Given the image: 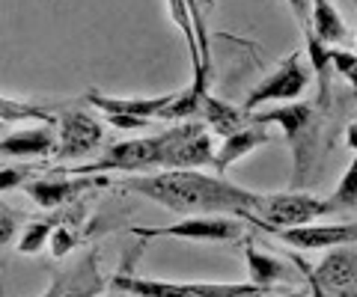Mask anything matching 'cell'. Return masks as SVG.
<instances>
[{
    "label": "cell",
    "instance_id": "cell-1",
    "mask_svg": "<svg viewBox=\"0 0 357 297\" xmlns=\"http://www.w3.org/2000/svg\"><path fill=\"white\" fill-rule=\"evenodd\" d=\"M126 193H137L182 217H244L253 214L259 193L238 188L223 175L203 170H161L128 175L119 182Z\"/></svg>",
    "mask_w": 357,
    "mask_h": 297
},
{
    "label": "cell",
    "instance_id": "cell-17",
    "mask_svg": "<svg viewBox=\"0 0 357 297\" xmlns=\"http://www.w3.org/2000/svg\"><path fill=\"white\" fill-rule=\"evenodd\" d=\"M241 252H244V262H248V271H250V282H253V285H262V289H274L277 282L295 280L292 268L283 265L280 259H274V256H268V252L256 250L253 241H248Z\"/></svg>",
    "mask_w": 357,
    "mask_h": 297
},
{
    "label": "cell",
    "instance_id": "cell-18",
    "mask_svg": "<svg viewBox=\"0 0 357 297\" xmlns=\"http://www.w3.org/2000/svg\"><path fill=\"white\" fill-rule=\"evenodd\" d=\"M110 291L131 294V297H194L185 289V282H167V280H143V277H128V273H116L107 280Z\"/></svg>",
    "mask_w": 357,
    "mask_h": 297
},
{
    "label": "cell",
    "instance_id": "cell-20",
    "mask_svg": "<svg viewBox=\"0 0 357 297\" xmlns=\"http://www.w3.org/2000/svg\"><path fill=\"white\" fill-rule=\"evenodd\" d=\"M206 93H208V78H194L188 83V90L176 93L173 104L164 107L158 119H167V122H188V119H194L199 110H203Z\"/></svg>",
    "mask_w": 357,
    "mask_h": 297
},
{
    "label": "cell",
    "instance_id": "cell-19",
    "mask_svg": "<svg viewBox=\"0 0 357 297\" xmlns=\"http://www.w3.org/2000/svg\"><path fill=\"white\" fill-rule=\"evenodd\" d=\"M310 36H316L321 45H340L345 42V21L337 13L331 0H312V21H310Z\"/></svg>",
    "mask_w": 357,
    "mask_h": 297
},
{
    "label": "cell",
    "instance_id": "cell-26",
    "mask_svg": "<svg viewBox=\"0 0 357 297\" xmlns=\"http://www.w3.org/2000/svg\"><path fill=\"white\" fill-rule=\"evenodd\" d=\"M77 244V235L72 232V226L69 223H57L54 226V232H51V252L54 256H66V252H69L72 247Z\"/></svg>",
    "mask_w": 357,
    "mask_h": 297
},
{
    "label": "cell",
    "instance_id": "cell-23",
    "mask_svg": "<svg viewBox=\"0 0 357 297\" xmlns=\"http://www.w3.org/2000/svg\"><path fill=\"white\" fill-rule=\"evenodd\" d=\"M54 220H36V223H27L24 229H21V235L15 241V250L21 252V256H33V252H39L45 247V241L51 238L54 232Z\"/></svg>",
    "mask_w": 357,
    "mask_h": 297
},
{
    "label": "cell",
    "instance_id": "cell-3",
    "mask_svg": "<svg viewBox=\"0 0 357 297\" xmlns=\"http://www.w3.org/2000/svg\"><path fill=\"white\" fill-rule=\"evenodd\" d=\"M167 146H170V128L152 137H134L114 143L102 158L81 163V167H69L63 172L69 175H105V172H128V175H143V172H161Z\"/></svg>",
    "mask_w": 357,
    "mask_h": 297
},
{
    "label": "cell",
    "instance_id": "cell-33",
    "mask_svg": "<svg viewBox=\"0 0 357 297\" xmlns=\"http://www.w3.org/2000/svg\"><path fill=\"white\" fill-rule=\"evenodd\" d=\"M354 45H357V36H354Z\"/></svg>",
    "mask_w": 357,
    "mask_h": 297
},
{
    "label": "cell",
    "instance_id": "cell-5",
    "mask_svg": "<svg viewBox=\"0 0 357 297\" xmlns=\"http://www.w3.org/2000/svg\"><path fill=\"white\" fill-rule=\"evenodd\" d=\"M310 78H312L310 63L304 60V54L295 51V54H289V57L277 65L268 78H262L259 83H256L238 107L244 110V113H256V107H262V104L298 102V98L307 93Z\"/></svg>",
    "mask_w": 357,
    "mask_h": 297
},
{
    "label": "cell",
    "instance_id": "cell-7",
    "mask_svg": "<svg viewBox=\"0 0 357 297\" xmlns=\"http://www.w3.org/2000/svg\"><path fill=\"white\" fill-rule=\"evenodd\" d=\"M137 238H185V241H238L244 226L238 217H185L173 226H131Z\"/></svg>",
    "mask_w": 357,
    "mask_h": 297
},
{
    "label": "cell",
    "instance_id": "cell-14",
    "mask_svg": "<svg viewBox=\"0 0 357 297\" xmlns=\"http://www.w3.org/2000/svg\"><path fill=\"white\" fill-rule=\"evenodd\" d=\"M57 146V125H36L0 137V155L13 158H45Z\"/></svg>",
    "mask_w": 357,
    "mask_h": 297
},
{
    "label": "cell",
    "instance_id": "cell-32",
    "mask_svg": "<svg viewBox=\"0 0 357 297\" xmlns=\"http://www.w3.org/2000/svg\"><path fill=\"white\" fill-rule=\"evenodd\" d=\"M110 297H126V294H119V291H114V294H110Z\"/></svg>",
    "mask_w": 357,
    "mask_h": 297
},
{
    "label": "cell",
    "instance_id": "cell-31",
    "mask_svg": "<svg viewBox=\"0 0 357 297\" xmlns=\"http://www.w3.org/2000/svg\"><path fill=\"white\" fill-rule=\"evenodd\" d=\"M310 297H325V294H321L319 289H310Z\"/></svg>",
    "mask_w": 357,
    "mask_h": 297
},
{
    "label": "cell",
    "instance_id": "cell-4",
    "mask_svg": "<svg viewBox=\"0 0 357 297\" xmlns=\"http://www.w3.org/2000/svg\"><path fill=\"white\" fill-rule=\"evenodd\" d=\"M325 214H331L325 200H316V196L304 191H283V193H259L253 214H244L241 223H253L274 235L280 229L310 226Z\"/></svg>",
    "mask_w": 357,
    "mask_h": 297
},
{
    "label": "cell",
    "instance_id": "cell-12",
    "mask_svg": "<svg viewBox=\"0 0 357 297\" xmlns=\"http://www.w3.org/2000/svg\"><path fill=\"white\" fill-rule=\"evenodd\" d=\"M110 184L107 175H84V179H30L24 188L27 196L39 208H63L69 202H77V196L89 188H105Z\"/></svg>",
    "mask_w": 357,
    "mask_h": 297
},
{
    "label": "cell",
    "instance_id": "cell-21",
    "mask_svg": "<svg viewBox=\"0 0 357 297\" xmlns=\"http://www.w3.org/2000/svg\"><path fill=\"white\" fill-rule=\"evenodd\" d=\"M0 122H39V125H57V113L33 102H15V98L0 95Z\"/></svg>",
    "mask_w": 357,
    "mask_h": 297
},
{
    "label": "cell",
    "instance_id": "cell-9",
    "mask_svg": "<svg viewBox=\"0 0 357 297\" xmlns=\"http://www.w3.org/2000/svg\"><path fill=\"white\" fill-rule=\"evenodd\" d=\"M57 146H54V155L60 161L66 158H81V155H89L102 146L105 140V128L96 122L89 113L84 110H72L66 107L63 113L57 116Z\"/></svg>",
    "mask_w": 357,
    "mask_h": 297
},
{
    "label": "cell",
    "instance_id": "cell-27",
    "mask_svg": "<svg viewBox=\"0 0 357 297\" xmlns=\"http://www.w3.org/2000/svg\"><path fill=\"white\" fill-rule=\"evenodd\" d=\"M289 9H292L295 21L304 30V36H310V21H312V0H286Z\"/></svg>",
    "mask_w": 357,
    "mask_h": 297
},
{
    "label": "cell",
    "instance_id": "cell-8",
    "mask_svg": "<svg viewBox=\"0 0 357 297\" xmlns=\"http://www.w3.org/2000/svg\"><path fill=\"white\" fill-rule=\"evenodd\" d=\"M307 280L310 289H319L325 297H357V250L340 247L328 252L321 265L307 273Z\"/></svg>",
    "mask_w": 357,
    "mask_h": 297
},
{
    "label": "cell",
    "instance_id": "cell-22",
    "mask_svg": "<svg viewBox=\"0 0 357 297\" xmlns=\"http://www.w3.org/2000/svg\"><path fill=\"white\" fill-rule=\"evenodd\" d=\"M328 211L331 214H340V211H357V152L351 163L345 167V172L340 175L337 188H333V193L328 196Z\"/></svg>",
    "mask_w": 357,
    "mask_h": 297
},
{
    "label": "cell",
    "instance_id": "cell-6",
    "mask_svg": "<svg viewBox=\"0 0 357 297\" xmlns=\"http://www.w3.org/2000/svg\"><path fill=\"white\" fill-rule=\"evenodd\" d=\"M215 146H211V131L188 119V122L170 125V146H167L164 170H203L215 167Z\"/></svg>",
    "mask_w": 357,
    "mask_h": 297
},
{
    "label": "cell",
    "instance_id": "cell-13",
    "mask_svg": "<svg viewBox=\"0 0 357 297\" xmlns=\"http://www.w3.org/2000/svg\"><path fill=\"white\" fill-rule=\"evenodd\" d=\"M173 98L176 93H164L158 98H119V95H105L98 90L86 93V102L102 110L105 116H137V119H146V122L158 119L161 110L173 104Z\"/></svg>",
    "mask_w": 357,
    "mask_h": 297
},
{
    "label": "cell",
    "instance_id": "cell-15",
    "mask_svg": "<svg viewBox=\"0 0 357 297\" xmlns=\"http://www.w3.org/2000/svg\"><path fill=\"white\" fill-rule=\"evenodd\" d=\"M265 143H271V134L265 131V125H244L241 131H236V134L223 137V146L218 149L215 155V170L223 172L229 170L232 163H238L241 158H248L250 152H256L259 146H265Z\"/></svg>",
    "mask_w": 357,
    "mask_h": 297
},
{
    "label": "cell",
    "instance_id": "cell-11",
    "mask_svg": "<svg viewBox=\"0 0 357 297\" xmlns=\"http://www.w3.org/2000/svg\"><path fill=\"white\" fill-rule=\"evenodd\" d=\"M102 291H107V280L98 271V256L86 252L69 271L57 273L42 297H98Z\"/></svg>",
    "mask_w": 357,
    "mask_h": 297
},
{
    "label": "cell",
    "instance_id": "cell-16",
    "mask_svg": "<svg viewBox=\"0 0 357 297\" xmlns=\"http://www.w3.org/2000/svg\"><path fill=\"white\" fill-rule=\"evenodd\" d=\"M199 116H203V125L220 137H229V134H236V131H241L244 125H250V113H244L241 107L229 104V102H220V98H215L211 93H206Z\"/></svg>",
    "mask_w": 357,
    "mask_h": 297
},
{
    "label": "cell",
    "instance_id": "cell-30",
    "mask_svg": "<svg viewBox=\"0 0 357 297\" xmlns=\"http://www.w3.org/2000/svg\"><path fill=\"white\" fill-rule=\"evenodd\" d=\"M345 78H349V83H351V93H354V98H357V65H354V69H351L349 74H345Z\"/></svg>",
    "mask_w": 357,
    "mask_h": 297
},
{
    "label": "cell",
    "instance_id": "cell-10",
    "mask_svg": "<svg viewBox=\"0 0 357 297\" xmlns=\"http://www.w3.org/2000/svg\"><path fill=\"white\" fill-rule=\"evenodd\" d=\"M277 241L295 250H340L357 244V220L351 223H328V226H295L274 232Z\"/></svg>",
    "mask_w": 357,
    "mask_h": 297
},
{
    "label": "cell",
    "instance_id": "cell-25",
    "mask_svg": "<svg viewBox=\"0 0 357 297\" xmlns=\"http://www.w3.org/2000/svg\"><path fill=\"white\" fill-rule=\"evenodd\" d=\"M33 175V167H0V193L24 188Z\"/></svg>",
    "mask_w": 357,
    "mask_h": 297
},
{
    "label": "cell",
    "instance_id": "cell-34",
    "mask_svg": "<svg viewBox=\"0 0 357 297\" xmlns=\"http://www.w3.org/2000/svg\"><path fill=\"white\" fill-rule=\"evenodd\" d=\"M354 6H357V0H354Z\"/></svg>",
    "mask_w": 357,
    "mask_h": 297
},
{
    "label": "cell",
    "instance_id": "cell-28",
    "mask_svg": "<svg viewBox=\"0 0 357 297\" xmlns=\"http://www.w3.org/2000/svg\"><path fill=\"white\" fill-rule=\"evenodd\" d=\"M107 122L110 125H116V128H126V131H134V128H149L146 119H137V116H107Z\"/></svg>",
    "mask_w": 357,
    "mask_h": 297
},
{
    "label": "cell",
    "instance_id": "cell-2",
    "mask_svg": "<svg viewBox=\"0 0 357 297\" xmlns=\"http://www.w3.org/2000/svg\"><path fill=\"white\" fill-rule=\"evenodd\" d=\"M321 113L325 107L310 102H292L286 107H271L262 113H250L253 125H277L292 149V188L304 191L312 182L321 155Z\"/></svg>",
    "mask_w": 357,
    "mask_h": 297
},
{
    "label": "cell",
    "instance_id": "cell-24",
    "mask_svg": "<svg viewBox=\"0 0 357 297\" xmlns=\"http://www.w3.org/2000/svg\"><path fill=\"white\" fill-rule=\"evenodd\" d=\"M21 217L18 211H13L6 202H0V250L9 247L13 241L18 238V229H21Z\"/></svg>",
    "mask_w": 357,
    "mask_h": 297
},
{
    "label": "cell",
    "instance_id": "cell-29",
    "mask_svg": "<svg viewBox=\"0 0 357 297\" xmlns=\"http://www.w3.org/2000/svg\"><path fill=\"white\" fill-rule=\"evenodd\" d=\"M345 146H349L351 152H357V122H351L349 131H345Z\"/></svg>",
    "mask_w": 357,
    "mask_h": 297
}]
</instances>
